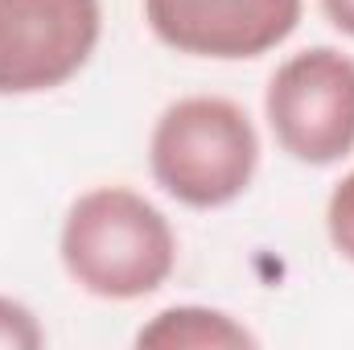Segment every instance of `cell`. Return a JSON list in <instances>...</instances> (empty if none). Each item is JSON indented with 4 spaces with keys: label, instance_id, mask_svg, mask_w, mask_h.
Returning <instances> with one entry per match:
<instances>
[{
    "label": "cell",
    "instance_id": "5b68a950",
    "mask_svg": "<svg viewBox=\"0 0 354 350\" xmlns=\"http://www.w3.org/2000/svg\"><path fill=\"white\" fill-rule=\"evenodd\" d=\"M305 0H145L161 46L194 58H260L301 25Z\"/></svg>",
    "mask_w": 354,
    "mask_h": 350
},
{
    "label": "cell",
    "instance_id": "7a4b0ae2",
    "mask_svg": "<svg viewBox=\"0 0 354 350\" xmlns=\"http://www.w3.org/2000/svg\"><path fill=\"white\" fill-rule=\"evenodd\" d=\"M149 165L174 202L218 210L248 194L260 165V136L235 99L189 95L161 111L149 140Z\"/></svg>",
    "mask_w": 354,
    "mask_h": 350
},
{
    "label": "cell",
    "instance_id": "277c9868",
    "mask_svg": "<svg viewBox=\"0 0 354 350\" xmlns=\"http://www.w3.org/2000/svg\"><path fill=\"white\" fill-rule=\"evenodd\" d=\"M103 33L99 0H0V95L71 83Z\"/></svg>",
    "mask_w": 354,
    "mask_h": 350
},
{
    "label": "cell",
    "instance_id": "9c48e42d",
    "mask_svg": "<svg viewBox=\"0 0 354 350\" xmlns=\"http://www.w3.org/2000/svg\"><path fill=\"white\" fill-rule=\"evenodd\" d=\"M322 8H326L334 29H342L346 37H354V0H322Z\"/></svg>",
    "mask_w": 354,
    "mask_h": 350
},
{
    "label": "cell",
    "instance_id": "ba28073f",
    "mask_svg": "<svg viewBox=\"0 0 354 350\" xmlns=\"http://www.w3.org/2000/svg\"><path fill=\"white\" fill-rule=\"evenodd\" d=\"M326 227H330L334 248L354 264V174H346L334 185L330 206H326Z\"/></svg>",
    "mask_w": 354,
    "mask_h": 350
},
{
    "label": "cell",
    "instance_id": "6da1fadb",
    "mask_svg": "<svg viewBox=\"0 0 354 350\" xmlns=\"http://www.w3.org/2000/svg\"><path fill=\"white\" fill-rule=\"evenodd\" d=\"M58 252L83 293L103 301H136L174 276L177 239L169 219L145 194L99 185L66 210Z\"/></svg>",
    "mask_w": 354,
    "mask_h": 350
},
{
    "label": "cell",
    "instance_id": "52a82bcc",
    "mask_svg": "<svg viewBox=\"0 0 354 350\" xmlns=\"http://www.w3.org/2000/svg\"><path fill=\"white\" fill-rule=\"evenodd\" d=\"M46 342L37 317L12 301V297H0V350H37Z\"/></svg>",
    "mask_w": 354,
    "mask_h": 350
},
{
    "label": "cell",
    "instance_id": "8992f818",
    "mask_svg": "<svg viewBox=\"0 0 354 350\" xmlns=\"http://www.w3.org/2000/svg\"><path fill=\"white\" fill-rule=\"evenodd\" d=\"M136 347H149V350H243V347H256V334L243 330L223 309L174 305V309H161L149 326H140Z\"/></svg>",
    "mask_w": 354,
    "mask_h": 350
},
{
    "label": "cell",
    "instance_id": "3957f363",
    "mask_svg": "<svg viewBox=\"0 0 354 350\" xmlns=\"http://www.w3.org/2000/svg\"><path fill=\"white\" fill-rule=\"evenodd\" d=\"M264 116L292 161L338 165L354 153V58L334 46L292 54L268 79Z\"/></svg>",
    "mask_w": 354,
    "mask_h": 350
}]
</instances>
